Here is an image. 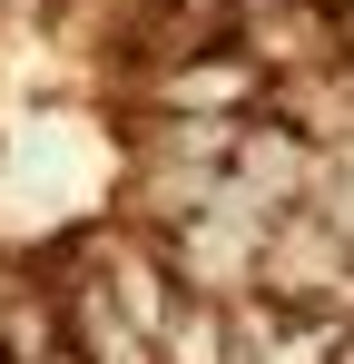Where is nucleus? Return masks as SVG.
Returning a JSON list of instances; mask_svg holds the SVG:
<instances>
[{"mask_svg":"<svg viewBox=\"0 0 354 364\" xmlns=\"http://www.w3.org/2000/svg\"><path fill=\"white\" fill-rule=\"evenodd\" d=\"M305 207L354 246V158H345V148H325V158H315V197H305Z\"/></svg>","mask_w":354,"mask_h":364,"instance_id":"obj_3","label":"nucleus"},{"mask_svg":"<svg viewBox=\"0 0 354 364\" xmlns=\"http://www.w3.org/2000/svg\"><path fill=\"white\" fill-rule=\"evenodd\" d=\"M315 10H325V30H335V60L354 69V0H315Z\"/></svg>","mask_w":354,"mask_h":364,"instance_id":"obj_4","label":"nucleus"},{"mask_svg":"<svg viewBox=\"0 0 354 364\" xmlns=\"http://www.w3.org/2000/svg\"><path fill=\"white\" fill-rule=\"evenodd\" d=\"M335 364H354V325H345V335H335Z\"/></svg>","mask_w":354,"mask_h":364,"instance_id":"obj_5","label":"nucleus"},{"mask_svg":"<svg viewBox=\"0 0 354 364\" xmlns=\"http://www.w3.org/2000/svg\"><path fill=\"white\" fill-rule=\"evenodd\" d=\"M266 89H276V69L256 60V50H197V60H168L148 79V99L168 109V119H256L266 109Z\"/></svg>","mask_w":354,"mask_h":364,"instance_id":"obj_1","label":"nucleus"},{"mask_svg":"<svg viewBox=\"0 0 354 364\" xmlns=\"http://www.w3.org/2000/svg\"><path fill=\"white\" fill-rule=\"evenodd\" d=\"M0 364H79L69 355V315L50 286H10L0 296Z\"/></svg>","mask_w":354,"mask_h":364,"instance_id":"obj_2","label":"nucleus"}]
</instances>
